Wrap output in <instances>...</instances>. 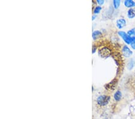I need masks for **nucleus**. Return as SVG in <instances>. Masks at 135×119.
<instances>
[{"label": "nucleus", "mask_w": 135, "mask_h": 119, "mask_svg": "<svg viewBox=\"0 0 135 119\" xmlns=\"http://www.w3.org/2000/svg\"><path fill=\"white\" fill-rule=\"evenodd\" d=\"M110 100V97L107 95H101L99 96L97 99V102L100 106H105L109 103Z\"/></svg>", "instance_id": "obj_1"}, {"label": "nucleus", "mask_w": 135, "mask_h": 119, "mask_svg": "<svg viewBox=\"0 0 135 119\" xmlns=\"http://www.w3.org/2000/svg\"><path fill=\"white\" fill-rule=\"evenodd\" d=\"M112 52L109 48L107 47H103L99 50V55L103 58H107L111 55Z\"/></svg>", "instance_id": "obj_2"}, {"label": "nucleus", "mask_w": 135, "mask_h": 119, "mask_svg": "<svg viewBox=\"0 0 135 119\" xmlns=\"http://www.w3.org/2000/svg\"><path fill=\"white\" fill-rule=\"evenodd\" d=\"M118 34L122 37V39L124 40V42L127 43V44H131V42H132L133 39H131V37L128 35L127 34L125 33L124 31H118Z\"/></svg>", "instance_id": "obj_3"}, {"label": "nucleus", "mask_w": 135, "mask_h": 119, "mask_svg": "<svg viewBox=\"0 0 135 119\" xmlns=\"http://www.w3.org/2000/svg\"><path fill=\"white\" fill-rule=\"evenodd\" d=\"M122 55L125 57H129L132 54V51L129 49V47L125 45L123 46L122 50Z\"/></svg>", "instance_id": "obj_4"}, {"label": "nucleus", "mask_w": 135, "mask_h": 119, "mask_svg": "<svg viewBox=\"0 0 135 119\" xmlns=\"http://www.w3.org/2000/svg\"><path fill=\"white\" fill-rule=\"evenodd\" d=\"M126 25V21L124 19H119L116 21V26L119 29H121L124 27Z\"/></svg>", "instance_id": "obj_5"}, {"label": "nucleus", "mask_w": 135, "mask_h": 119, "mask_svg": "<svg viewBox=\"0 0 135 119\" xmlns=\"http://www.w3.org/2000/svg\"><path fill=\"white\" fill-rule=\"evenodd\" d=\"M101 36H102V33L99 30L94 31H93V33H92V39H93L94 40H96L97 39H99Z\"/></svg>", "instance_id": "obj_6"}, {"label": "nucleus", "mask_w": 135, "mask_h": 119, "mask_svg": "<svg viewBox=\"0 0 135 119\" xmlns=\"http://www.w3.org/2000/svg\"><path fill=\"white\" fill-rule=\"evenodd\" d=\"M124 3L125 7L129 8H131V9L133 7L135 6V3L133 1H132V0H125V1H124Z\"/></svg>", "instance_id": "obj_7"}, {"label": "nucleus", "mask_w": 135, "mask_h": 119, "mask_svg": "<svg viewBox=\"0 0 135 119\" xmlns=\"http://www.w3.org/2000/svg\"><path fill=\"white\" fill-rule=\"evenodd\" d=\"M127 16L130 19L133 18L135 16V9H130L127 11Z\"/></svg>", "instance_id": "obj_8"}, {"label": "nucleus", "mask_w": 135, "mask_h": 119, "mask_svg": "<svg viewBox=\"0 0 135 119\" xmlns=\"http://www.w3.org/2000/svg\"><path fill=\"white\" fill-rule=\"evenodd\" d=\"M117 81H116L115 79L113 80L112 82H111L109 83V84H107V87H107V89H111V90H114V89H115V85H116V84L117 83Z\"/></svg>", "instance_id": "obj_9"}, {"label": "nucleus", "mask_w": 135, "mask_h": 119, "mask_svg": "<svg viewBox=\"0 0 135 119\" xmlns=\"http://www.w3.org/2000/svg\"><path fill=\"white\" fill-rule=\"evenodd\" d=\"M121 97H122V93L120 91H117L114 94V99H115L116 101H120L121 99Z\"/></svg>", "instance_id": "obj_10"}, {"label": "nucleus", "mask_w": 135, "mask_h": 119, "mask_svg": "<svg viewBox=\"0 0 135 119\" xmlns=\"http://www.w3.org/2000/svg\"><path fill=\"white\" fill-rule=\"evenodd\" d=\"M127 34L131 39H135V28H133V29L129 30L128 31Z\"/></svg>", "instance_id": "obj_11"}, {"label": "nucleus", "mask_w": 135, "mask_h": 119, "mask_svg": "<svg viewBox=\"0 0 135 119\" xmlns=\"http://www.w3.org/2000/svg\"><path fill=\"white\" fill-rule=\"evenodd\" d=\"M120 3H121V1L120 0H114L113 1V4H114V6L115 9H118L120 5Z\"/></svg>", "instance_id": "obj_12"}, {"label": "nucleus", "mask_w": 135, "mask_h": 119, "mask_svg": "<svg viewBox=\"0 0 135 119\" xmlns=\"http://www.w3.org/2000/svg\"><path fill=\"white\" fill-rule=\"evenodd\" d=\"M101 10V7L100 6H97L96 7V8H95L94 9V13H95V14H98V13H99L100 12V11Z\"/></svg>", "instance_id": "obj_13"}, {"label": "nucleus", "mask_w": 135, "mask_h": 119, "mask_svg": "<svg viewBox=\"0 0 135 119\" xmlns=\"http://www.w3.org/2000/svg\"><path fill=\"white\" fill-rule=\"evenodd\" d=\"M133 66H134V62L132 61V60H131V61H130L129 62V64H128V65H127V67L129 69H132V67H133Z\"/></svg>", "instance_id": "obj_14"}, {"label": "nucleus", "mask_w": 135, "mask_h": 119, "mask_svg": "<svg viewBox=\"0 0 135 119\" xmlns=\"http://www.w3.org/2000/svg\"><path fill=\"white\" fill-rule=\"evenodd\" d=\"M131 46L133 50H135V39H133L131 43Z\"/></svg>", "instance_id": "obj_15"}, {"label": "nucleus", "mask_w": 135, "mask_h": 119, "mask_svg": "<svg viewBox=\"0 0 135 119\" xmlns=\"http://www.w3.org/2000/svg\"><path fill=\"white\" fill-rule=\"evenodd\" d=\"M96 2H97V3L99 4V5H102V4H103L104 3H105V1H103V0H97Z\"/></svg>", "instance_id": "obj_16"}, {"label": "nucleus", "mask_w": 135, "mask_h": 119, "mask_svg": "<svg viewBox=\"0 0 135 119\" xmlns=\"http://www.w3.org/2000/svg\"><path fill=\"white\" fill-rule=\"evenodd\" d=\"M96 50H97V47H96V46L94 45L93 46H92V54L95 53V52H96Z\"/></svg>", "instance_id": "obj_17"}, {"label": "nucleus", "mask_w": 135, "mask_h": 119, "mask_svg": "<svg viewBox=\"0 0 135 119\" xmlns=\"http://www.w3.org/2000/svg\"><path fill=\"white\" fill-rule=\"evenodd\" d=\"M96 17H97V16H96V15H92V20H94V19L96 18Z\"/></svg>", "instance_id": "obj_18"}]
</instances>
